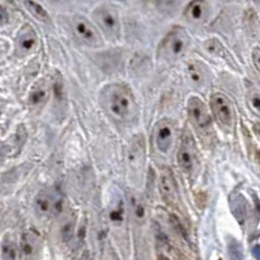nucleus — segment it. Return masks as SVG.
I'll return each instance as SVG.
<instances>
[{
  "label": "nucleus",
  "mask_w": 260,
  "mask_h": 260,
  "mask_svg": "<svg viewBox=\"0 0 260 260\" xmlns=\"http://www.w3.org/2000/svg\"><path fill=\"white\" fill-rule=\"evenodd\" d=\"M253 59H254V63H255V67L258 68V71H259V73H260V51L259 50L254 51Z\"/></svg>",
  "instance_id": "nucleus-26"
},
{
  "label": "nucleus",
  "mask_w": 260,
  "mask_h": 260,
  "mask_svg": "<svg viewBox=\"0 0 260 260\" xmlns=\"http://www.w3.org/2000/svg\"><path fill=\"white\" fill-rule=\"evenodd\" d=\"M129 161L135 166H141L144 161V144L141 139H136L129 150Z\"/></svg>",
  "instance_id": "nucleus-16"
},
{
  "label": "nucleus",
  "mask_w": 260,
  "mask_h": 260,
  "mask_svg": "<svg viewBox=\"0 0 260 260\" xmlns=\"http://www.w3.org/2000/svg\"><path fill=\"white\" fill-rule=\"evenodd\" d=\"M255 1H257V3H259V4H260V0H255Z\"/></svg>",
  "instance_id": "nucleus-32"
},
{
  "label": "nucleus",
  "mask_w": 260,
  "mask_h": 260,
  "mask_svg": "<svg viewBox=\"0 0 260 260\" xmlns=\"http://www.w3.org/2000/svg\"><path fill=\"white\" fill-rule=\"evenodd\" d=\"M158 260H170V259H168V258H165V257H160L158 258Z\"/></svg>",
  "instance_id": "nucleus-28"
},
{
  "label": "nucleus",
  "mask_w": 260,
  "mask_h": 260,
  "mask_svg": "<svg viewBox=\"0 0 260 260\" xmlns=\"http://www.w3.org/2000/svg\"><path fill=\"white\" fill-rule=\"evenodd\" d=\"M185 14L193 22H203L208 18L209 5L205 0H193L186 8Z\"/></svg>",
  "instance_id": "nucleus-10"
},
{
  "label": "nucleus",
  "mask_w": 260,
  "mask_h": 260,
  "mask_svg": "<svg viewBox=\"0 0 260 260\" xmlns=\"http://www.w3.org/2000/svg\"><path fill=\"white\" fill-rule=\"evenodd\" d=\"M189 114L194 122L199 127H208L210 125V115L208 111V107L205 106L203 101L197 97H191L189 100Z\"/></svg>",
  "instance_id": "nucleus-8"
},
{
  "label": "nucleus",
  "mask_w": 260,
  "mask_h": 260,
  "mask_svg": "<svg viewBox=\"0 0 260 260\" xmlns=\"http://www.w3.org/2000/svg\"><path fill=\"white\" fill-rule=\"evenodd\" d=\"M93 17L96 20L104 33L110 39H118L121 34V24H119V14L114 7L111 5H101L94 11Z\"/></svg>",
  "instance_id": "nucleus-4"
},
{
  "label": "nucleus",
  "mask_w": 260,
  "mask_h": 260,
  "mask_svg": "<svg viewBox=\"0 0 260 260\" xmlns=\"http://www.w3.org/2000/svg\"><path fill=\"white\" fill-rule=\"evenodd\" d=\"M205 49H207L208 53L213 54V55H221L224 49H222V45L218 42L217 39H208L205 42Z\"/></svg>",
  "instance_id": "nucleus-23"
},
{
  "label": "nucleus",
  "mask_w": 260,
  "mask_h": 260,
  "mask_svg": "<svg viewBox=\"0 0 260 260\" xmlns=\"http://www.w3.org/2000/svg\"><path fill=\"white\" fill-rule=\"evenodd\" d=\"M187 75L191 78V81L196 84V85H203L204 81H205V71L196 62L189 63V65H187Z\"/></svg>",
  "instance_id": "nucleus-17"
},
{
  "label": "nucleus",
  "mask_w": 260,
  "mask_h": 260,
  "mask_svg": "<svg viewBox=\"0 0 260 260\" xmlns=\"http://www.w3.org/2000/svg\"><path fill=\"white\" fill-rule=\"evenodd\" d=\"M8 22V13L1 5H0V25H4Z\"/></svg>",
  "instance_id": "nucleus-25"
},
{
  "label": "nucleus",
  "mask_w": 260,
  "mask_h": 260,
  "mask_svg": "<svg viewBox=\"0 0 260 260\" xmlns=\"http://www.w3.org/2000/svg\"><path fill=\"white\" fill-rule=\"evenodd\" d=\"M0 255L1 260H17V245L14 242L13 237L9 234L5 235L1 241Z\"/></svg>",
  "instance_id": "nucleus-14"
},
{
  "label": "nucleus",
  "mask_w": 260,
  "mask_h": 260,
  "mask_svg": "<svg viewBox=\"0 0 260 260\" xmlns=\"http://www.w3.org/2000/svg\"><path fill=\"white\" fill-rule=\"evenodd\" d=\"M257 130H258V132H259V135H260V126H257Z\"/></svg>",
  "instance_id": "nucleus-30"
},
{
  "label": "nucleus",
  "mask_w": 260,
  "mask_h": 260,
  "mask_svg": "<svg viewBox=\"0 0 260 260\" xmlns=\"http://www.w3.org/2000/svg\"><path fill=\"white\" fill-rule=\"evenodd\" d=\"M36 43H37V36L36 33H34V30H33L29 25L24 26V28L21 29L20 34H18V38H17L18 50L21 51V53L26 54L34 49Z\"/></svg>",
  "instance_id": "nucleus-12"
},
{
  "label": "nucleus",
  "mask_w": 260,
  "mask_h": 260,
  "mask_svg": "<svg viewBox=\"0 0 260 260\" xmlns=\"http://www.w3.org/2000/svg\"><path fill=\"white\" fill-rule=\"evenodd\" d=\"M75 216H73V214H69L68 217H65V221L62 224L61 237L63 242L68 243L73 238V235H75Z\"/></svg>",
  "instance_id": "nucleus-18"
},
{
  "label": "nucleus",
  "mask_w": 260,
  "mask_h": 260,
  "mask_svg": "<svg viewBox=\"0 0 260 260\" xmlns=\"http://www.w3.org/2000/svg\"><path fill=\"white\" fill-rule=\"evenodd\" d=\"M36 208L41 214L55 217L65 212V197L57 189L43 190L36 197Z\"/></svg>",
  "instance_id": "nucleus-3"
},
{
  "label": "nucleus",
  "mask_w": 260,
  "mask_h": 260,
  "mask_svg": "<svg viewBox=\"0 0 260 260\" xmlns=\"http://www.w3.org/2000/svg\"><path fill=\"white\" fill-rule=\"evenodd\" d=\"M210 107L218 123L226 129H230L233 126L234 114H233L232 104L229 102L228 98L221 93H214L210 98Z\"/></svg>",
  "instance_id": "nucleus-6"
},
{
  "label": "nucleus",
  "mask_w": 260,
  "mask_h": 260,
  "mask_svg": "<svg viewBox=\"0 0 260 260\" xmlns=\"http://www.w3.org/2000/svg\"><path fill=\"white\" fill-rule=\"evenodd\" d=\"M173 139H174V130H173V125L168 119H164L157 123L156 131H154V140H156L157 149L166 153L171 148L173 144Z\"/></svg>",
  "instance_id": "nucleus-7"
},
{
  "label": "nucleus",
  "mask_w": 260,
  "mask_h": 260,
  "mask_svg": "<svg viewBox=\"0 0 260 260\" xmlns=\"http://www.w3.org/2000/svg\"><path fill=\"white\" fill-rule=\"evenodd\" d=\"M229 254H230L232 260H243L242 247L237 241H232L229 243Z\"/></svg>",
  "instance_id": "nucleus-22"
},
{
  "label": "nucleus",
  "mask_w": 260,
  "mask_h": 260,
  "mask_svg": "<svg viewBox=\"0 0 260 260\" xmlns=\"http://www.w3.org/2000/svg\"><path fill=\"white\" fill-rule=\"evenodd\" d=\"M257 157H258V161H259V164H260V150H259V152H258Z\"/></svg>",
  "instance_id": "nucleus-29"
},
{
  "label": "nucleus",
  "mask_w": 260,
  "mask_h": 260,
  "mask_svg": "<svg viewBox=\"0 0 260 260\" xmlns=\"http://www.w3.org/2000/svg\"><path fill=\"white\" fill-rule=\"evenodd\" d=\"M38 249V237L33 232H26L22 234L20 243V253L22 259H30Z\"/></svg>",
  "instance_id": "nucleus-11"
},
{
  "label": "nucleus",
  "mask_w": 260,
  "mask_h": 260,
  "mask_svg": "<svg viewBox=\"0 0 260 260\" xmlns=\"http://www.w3.org/2000/svg\"><path fill=\"white\" fill-rule=\"evenodd\" d=\"M25 5L26 8H28V11L30 12L34 17H37L38 20H41V21H50V16H49L47 11L41 4H38L37 1H34V0H25Z\"/></svg>",
  "instance_id": "nucleus-19"
},
{
  "label": "nucleus",
  "mask_w": 260,
  "mask_h": 260,
  "mask_svg": "<svg viewBox=\"0 0 260 260\" xmlns=\"http://www.w3.org/2000/svg\"><path fill=\"white\" fill-rule=\"evenodd\" d=\"M250 104L258 113H260V93L253 92L250 94Z\"/></svg>",
  "instance_id": "nucleus-24"
},
{
  "label": "nucleus",
  "mask_w": 260,
  "mask_h": 260,
  "mask_svg": "<svg viewBox=\"0 0 260 260\" xmlns=\"http://www.w3.org/2000/svg\"><path fill=\"white\" fill-rule=\"evenodd\" d=\"M106 107L117 119L126 121L135 111V101L129 86L111 84L105 89Z\"/></svg>",
  "instance_id": "nucleus-1"
},
{
  "label": "nucleus",
  "mask_w": 260,
  "mask_h": 260,
  "mask_svg": "<svg viewBox=\"0 0 260 260\" xmlns=\"http://www.w3.org/2000/svg\"><path fill=\"white\" fill-rule=\"evenodd\" d=\"M190 46V37L183 28H175L162 41L160 54L166 59L175 61L185 55Z\"/></svg>",
  "instance_id": "nucleus-2"
},
{
  "label": "nucleus",
  "mask_w": 260,
  "mask_h": 260,
  "mask_svg": "<svg viewBox=\"0 0 260 260\" xmlns=\"http://www.w3.org/2000/svg\"><path fill=\"white\" fill-rule=\"evenodd\" d=\"M132 212H133V216H135L136 220H144L145 217V207H144L143 201L137 197H132Z\"/></svg>",
  "instance_id": "nucleus-21"
},
{
  "label": "nucleus",
  "mask_w": 260,
  "mask_h": 260,
  "mask_svg": "<svg viewBox=\"0 0 260 260\" xmlns=\"http://www.w3.org/2000/svg\"><path fill=\"white\" fill-rule=\"evenodd\" d=\"M1 157H3V153H1V149H0V158H1Z\"/></svg>",
  "instance_id": "nucleus-31"
},
{
  "label": "nucleus",
  "mask_w": 260,
  "mask_h": 260,
  "mask_svg": "<svg viewBox=\"0 0 260 260\" xmlns=\"http://www.w3.org/2000/svg\"><path fill=\"white\" fill-rule=\"evenodd\" d=\"M254 255H255L258 259H260V246H257L254 249Z\"/></svg>",
  "instance_id": "nucleus-27"
},
{
  "label": "nucleus",
  "mask_w": 260,
  "mask_h": 260,
  "mask_svg": "<svg viewBox=\"0 0 260 260\" xmlns=\"http://www.w3.org/2000/svg\"><path fill=\"white\" fill-rule=\"evenodd\" d=\"M177 161H178V165L182 170L190 171L193 169L195 157H194L193 149L186 143L179 148L178 154H177Z\"/></svg>",
  "instance_id": "nucleus-15"
},
{
  "label": "nucleus",
  "mask_w": 260,
  "mask_h": 260,
  "mask_svg": "<svg viewBox=\"0 0 260 260\" xmlns=\"http://www.w3.org/2000/svg\"><path fill=\"white\" fill-rule=\"evenodd\" d=\"M230 205H232L233 213H234L235 218L238 220L239 224H245L247 214H249V208H247V203L245 197L241 195L233 196L232 200H230Z\"/></svg>",
  "instance_id": "nucleus-13"
},
{
  "label": "nucleus",
  "mask_w": 260,
  "mask_h": 260,
  "mask_svg": "<svg viewBox=\"0 0 260 260\" xmlns=\"http://www.w3.org/2000/svg\"><path fill=\"white\" fill-rule=\"evenodd\" d=\"M49 98V90H47L46 86H37L36 89L30 93V97H29V102L33 106H39V105H43Z\"/></svg>",
  "instance_id": "nucleus-20"
},
{
  "label": "nucleus",
  "mask_w": 260,
  "mask_h": 260,
  "mask_svg": "<svg viewBox=\"0 0 260 260\" xmlns=\"http://www.w3.org/2000/svg\"><path fill=\"white\" fill-rule=\"evenodd\" d=\"M160 191L164 200L169 204H174L178 196L175 179L170 170H164L160 177Z\"/></svg>",
  "instance_id": "nucleus-9"
},
{
  "label": "nucleus",
  "mask_w": 260,
  "mask_h": 260,
  "mask_svg": "<svg viewBox=\"0 0 260 260\" xmlns=\"http://www.w3.org/2000/svg\"><path fill=\"white\" fill-rule=\"evenodd\" d=\"M73 30H75L76 37L86 46H102V38H101L100 33L85 17H81V16L73 17Z\"/></svg>",
  "instance_id": "nucleus-5"
}]
</instances>
